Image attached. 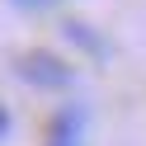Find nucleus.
<instances>
[{
  "label": "nucleus",
  "mask_w": 146,
  "mask_h": 146,
  "mask_svg": "<svg viewBox=\"0 0 146 146\" xmlns=\"http://www.w3.org/2000/svg\"><path fill=\"white\" fill-rule=\"evenodd\" d=\"M47 146H80V118L71 108H61L47 127Z\"/></svg>",
  "instance_id": "obj_1"
},
{
  "label": "nucleus",
  "mask_w": 146,
  "mask_h": 146,
  "mask_svg": "<svg viewBox=\"0 0 146 146\" xmlns=\"http://www.w3.org/2000/svg\"><path fill=\"white\" fill-rule=\"evenodd\" d=\"M33 61H38V66H19L24 76H29V80H42V85H57V80H66V76H71L66 66H52L57 57H47V52H38Z\"/></svg>",
  "instance_id": "obj_2"
},
{
  "label": "nucleus",
  "mask_w": 146,
  "mask_h": 146,
  "mask_svg": "<svg viewBox=\"0 0 146 146\" xmlns=\"http://www.w3.org/2000/svg\"><path fill=\"white\" fill-rule=\"evenodd\" d=\"M10 132V113H5V108H0V137Z\"/></svg>",
  "instance_id": "obj_3"
},
{
  "label": "nucleus",
  "mask_w": 146,
  "mask_h": 146,
  "mask_svg": "<svg viewBox=\"0 0 146 146\" xmlns=\"http://www.w3.org/2000/svg\"><path fill=\"white\" fill-rule=\"evenodd\" d=\"M19 5H47V0H19Z\"/></svg>",
  "instance_id": "obj_4"
}]
</instances>
